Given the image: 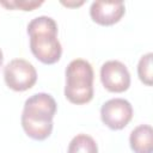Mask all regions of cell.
<instances>
[{
	"instance_id": "obj_8",
	"label": "cell",
	"mask_w": 153,
	"mask_h": 153,
	"mask_svg": "<svg viewBox=\"0 0 153 153\" xmlns=\"http://www.w3.org/2000/svg\"><path fill=\"white\" fill-rule=\"evenodd\" d=\"M130 148L134 153H152L153 151V130L149 124L135 127L129 136Z\"/></svg>"
},
{
	"instance_id": "obj_12",
	"label": "cell",
	"mask_w": 153,
	"mask_h": 153,
	"mask_svg": "<svg viewBox=\"0 0 153 153\" xmlns=\"http://www.w3.org/2000/svg\"><path fill=\"white\" fill-rule=\"evenodd\" d=\"M62 4L66 5V6H79V5H82L84 1H80V2H76V4H75V2H63V1H62Z\"/></svg>"
},
{
	"instance_id": "obj_4",
	"label": "cell",
	"mask_w": 153,
	"mask_h": 153,
	"mask_svg": "<svg viewBox=\"0 0 153 153\" xmlns=\"http://www.w3.org/2000/svg\"><path fill=\"white\" fill-rule=\"evenodd\" d=\"M6 85L13 91H26L37 81V72L33 65L24 59H13L4 68Z\"/></svg>"
},
{
	"instance_id": "obj_1",
	"label": "cell",
	"mask_w": 153,
	"mask_h": 153,
	"mask_svg": "<svg viewBox=\"0 0 153 153\" xmlns=\"http://www.w3.org/2000/svg\"><path fill=\"white\" fill-rule=\"evenodd\" d=\"M56 102L49 93L39 92L29 97L22 112V127L26 135L42 141L53 131V118L56 114Z\"/></svg>"
},
{
	"instance_id": "obj_13",
	"label": "cell",
	"mask_w": 153,
	"mask_h": 153,
	"mask_svg": "<svg viewBox=\"0 0 153 153\" xmlns=\"http://www.w3.org/2000/svg\"><path fill=\"white\" fill-rule=\"evenodd\" d=\"M2 61H4V55H2V50H1V48H0V67H1V65H2Z\"/></svg>"
},
{
	"instance_id": "obj_9",
	"label": "cell",
	"mask_w": 153,
	"mask_h": 153,
	"mask_svg": "<svg viewBox=\"0 0 153 153\" xmlns=\"http://www.w3.org/2000/svg\"><path fill=\"white\" fill-rule=\"evenodd\" d=\"M67 153H98V146L92 136L78 134L71 140Z\"/></svg>"
},
{
	"instance_id": "obj_11",
	"label": "cell",
	"mask_w": 153,
	"mask_h": 153,
	"mask_svg": "<svg viewBox=\"0 0 153 153\" xmlns=\"http://www.w3.org/2000/svg\"><path fill=\"white\" fill-rule=\"evenodd\" d=\"M43 4V0H8L2 1L0 0V5L10 8V10H23V11H32L36 7H39Z\"/></svg>"
},
{
	"instance_id": "obj_10",
	"label": "cell",
	"mask_w": 153,
	"mask_h": 153,
	"mask_svg": "<svg viewBox=\"0 0 153 153\" xmlns=\"http://www.w3.org/2000/svg\"><path fill=\"white\" fill-rule=\"evenodd\" d=\"M152 57L153 54L152 53H147L143 56H141L139 65H137V75L140 78V80L146 84L147 86L152 85Z\"/></svg>"
},
{
	"instance_id": "obj_5",
	"label": "cell",
	"mask_w": 153,
	"mask_h": 153,
	"mask_svg": "<svg viewBox=\"0 0 153 153\" xmlns=\"http://www.w3.org/2000/svg\"><path fill=\"white\" fill-rule=\"evenodd\" d=\"M100 118L112 130L123 129L133 118V106L124 98L109 99L100 108Z\"/></svg>"
},
{
	"instance_id": "obj_2",
	"label": "cell",
	"mask_w": 153,
	"mask_h": 153,
	"mask_svg": "<svg viewBox=\"0 0 153 153\" xmlns=\"http://www.w3.org/2000/svg\"><path fill=\"white\" fill-rule=\"evenodd\" d=\"M30 49L37 60L45 65L57 62L62 54V47L57 38V24L48 16L33 18L27 24Z\"/></svg>"
},
{
	"instance_id": "obj_7",
	"label": "cell",
	"mask_w": 153,
	"mask_h": 153,
	"mask_svg": "<svg viewBox=\"0 0 153 153\" xmlns=\"http://www.w3.org/2000/svg\"><path fill=\"white\" fill-rule=\"evenodd\" d=\"M126 7L123 1L97 0L91 4L90 16L93 22L99 25H112L117 23L124 14Z\"/></svg>"
},
{
	"instance_id": "obj_3",
	"label": "cell",
	"mask_w": 153,
	"mask_h": 153,
	"mask_svg": "<svg viewBox=\"0 0 153 153\" xmlns=\"http://www.w3.org/2000/svg\"><path fill=\"white\" fill-rule=\"evenodd\" d=\"M65 96L73 104H86L93 98V68L84 59L72 60L66 67Z\"/></svg>"
},
{
	"instance_id": "obj_6",
	"label": "cell",
	"mask_w": 153,
	"mask_h": 153,
	"mask_svg": "<svg viewBox=\"0 0 153 153\" xmlns=\"http://www.w3.org/2000/svg\"><path fill=\"white\" fill-rule=\"evenodd\" d=\"M100 81L108 91L121 93L130 86V73L121 61L109 60L100 67Z\"/></svg>"
}]
</instances>
